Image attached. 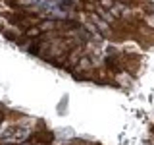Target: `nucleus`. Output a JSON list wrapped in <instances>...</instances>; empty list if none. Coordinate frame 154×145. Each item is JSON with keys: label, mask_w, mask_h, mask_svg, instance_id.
Wrapping results in <instances>:
<instances>
[{"label": "nucleus", "mask_w": 154, "mask_h": 145, "mask_svg": "<svg viewBox=\"0 0 154 145\" xmlns=\"http://www.w3.org/2000/svg\"><path fill=\"white\" fill-rule=\"evenodd\" d=\"M104 66H106V70H108L110 74H119V72H123V62H122V58H119V54L106 56Z\"/></svg>", "instance_id": "2"}, {"label": "nucleus", "mask_w": 154, "mask_h": 145, "mask_svg": "<svg viewBox=\"0 0 154 145\" xmlns=\"http://www.w3.org/2000/svg\"><path fill=\"white\" fill-rule=\"evenodd\" d=\"M23 145H52L54 143V134L50 130L42 128V130H35L29 137H25L21 141Z\"/></svg>", "instance_id": "1"}, {"label": "nucleus", "mask_w": 154, "mask_h": 145, "mask_svg": "<svg viewBox=\"0 0 154 145\" xmlns=\"http://www.w3.org/2000/svg\"><path fill=\"white\" fill-rule=\"evenodd\" d=\"M6 116H8V114H4V112H0V124H2V122H6Z\"/></svg>", "instance_id": "3"}]
</instances>
